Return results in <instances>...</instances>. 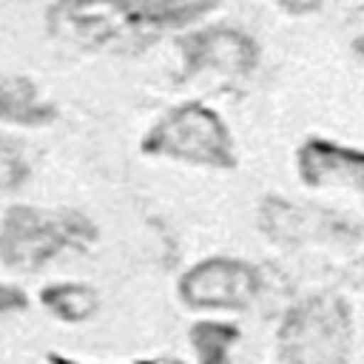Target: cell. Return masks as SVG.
I'll return each mask as SVG.
<instances>
[{"mask_svg":"<svg viewBox=\"0 0 364 364\" xmlns=\"http://www.w3.org/2000/svg\"><path fill=\"white\" fill-rule=\"evenodd\" d=\"M28 173V165H26V156L20 154L17 145L0 139V196L14 191Z\"/></svg>","mask_w":364,"mask_h":364,"instance_id":"cell-11","label":"cell"},{"mask_svg":"<svg viewBox=\"0 0 364 364\" xmlns=\"http://www.w3.org/2000/svg\"><path fill=\"white\" fill-rule=\"evenodd\" d=\"M350 26H353V48L364 54V6H358L350 14Z\"/></svg>","mask_w":364,"mask_h":364,"instance_id":"cell-12","label":"cell"},{"mask_svg":"<svg viewBox=\"0 0 364 364\" xmlns=\"http://www.w3.org/2000/svg\"><path fill=\"white\" fill-rule=\"evenodd\" d=\"M262 219L267 233L276 236L279 242H313V239H333L347 233V228H341L336 216L310 208H296L279 199H270L264 205Z\"/></svg>","mask_w":364,"mask_h":364,"instance_id":"cell-7","label":"cell"},{"mask_svg":"<svg viewBox=\"0 0 364 364\" xmlns=\"http://www.w3.org/2000/svg\"><path fill=\"white\" fill-rule=\"evenodd\" d=\"M23 304H26V301H23V293H20V290L0 284V313H11V310H17V307H23Z\"/></svg>","mask_w":364,"mask_h":364,"instance_id":"cell-13","label":"cell"},{"mask_svg":"<svg viewBox=\"0 0 364 364\" xmlns=\"http://www.w3.org/2000/svg\"><path fill=\"white\" fill-rule=\"evenodd\" d=\"M299 168L310 185L338 182V185L364 188V154L347 151V148H338L321 139H313L301 148Z\"/></svg>","mask_w":364,"mask_h":364,"instance_id":"cell-8","label":"cell"},{"mask_svg":"<svg viewBox=\"0 0 364 364\" xmlns=\"http://www.w3.org/2000/svg\"><path fill=\"white\" fill-rule=\"evenodd\" d=\"M287 14H310L321 6V0H276Z\"/></svg>","mask_w":364,"mask_h":364,"instance_id":"cell-14","label":"cell"},{"mask_svg":"<svg viewBox=\"0 0 364 364\" xmlns=\"http://www.w3.org/2000/svg\"><path fill=\"white\" fill-rule=\"evenodd\" d=\"M179 290L185 301L196 307H245L259 293V276L242 262L210 259L193 267Z\"/></svg>","mask_w":364,"mask_h":364,"instance_id":"cell-6","label":"cell"},{"mask_svg":"<svg viewBox=\"0 0 364 364\" xmlns=\"http://www.w3.org/2000/svg\"><path fill=\"white\" fill-rule=\"evenodd\" d=\"M219 0H57L48 31L85 51H142L165 31L210 11Z\"/></svg>","mask_w":364,"mask_h":364,"instance_id":"cell-1","label":"cell"},{"mask_svg":"<svg viewBox=\"0 0 364 364\" xmlns=\"http://www.w3.org/2000/svg\"><path fill=\"white\" fill-rule=\"evenodd\" d=\"M94 239V225L74 210L11 208L0 225V253L17 270H34L65 250H80Z\"/></svg>","mask_w":364,"mask_h":364,"instance_id":"cell-2","label":"cell"},{"mask_svg":"<svg viewBox=\"0 0 364 364\" xmlns=\"http://www.w3.org/2000/svg\"><path fill=\"white\" fill-rule=\"evenodd\" d=\"M54 119V105L46 102L37 85L23 74L0 71V122L11 125H46Z\"/></svg>","mask_w":364,"mask_h":364,"instance_id":"cell-9","label":"cell"},{"mask_svg":"<svg viewBox=\"0 0 364 364\" xmlns=\"http://www.w3.org/2000/svg\"><path fill=\"white\" fill-rule=\"evenodd\" d=\"M350 341L347 313L333 299H310L282 327L284 364H344Z\"/></svg>","mask_w":364,"mask_h":364,"instance_id":"cell-4","label":"cell"},{"mask_svg":"<svg viewBox=\"0 0 364 364\" xmlns=\"http://www.w3.org/2000/svg\"><path fill=\"white\" fill-rule=\"evenodd\" d=\"M182 68L185 74H222V77H242L256 65V43L228 26L196 28L179 40Z\"/></svg>","mask_w":364,"mask_h":364,"instance_id":"cell-5","label":"cell"},{"mask_svg":"<svg viewBox=\"0 0 364 364\" xmlns=\"http://www.w3.org/2000/svg\"><path fill=\"white\" fill-rule=\"evenodd\" d=\"M43 301L65 321H82L85 316H91L94 304H97V296L91 287H82V284H57V287H48L43 293Z\"/></svg>","mask_w":364,"mask_h":364,"instance_id":"cell-10","label":"cell"},{"mask_svg":"<svg viewBox=\"0 0 364 364\" xmlns=\"http://www.w3.org/2000/svg\"><path fill=\"white\" fill-rule=\"evenodd\" d=\"M142 151L151 156L182 159L191 165H233L230 131L216 111L202 102H185L159 117L142 139Z\"/></svg>","mask_w":364,"mask_h":364,"instance_id":"cell-3","label":"cell"}]
</instances>
